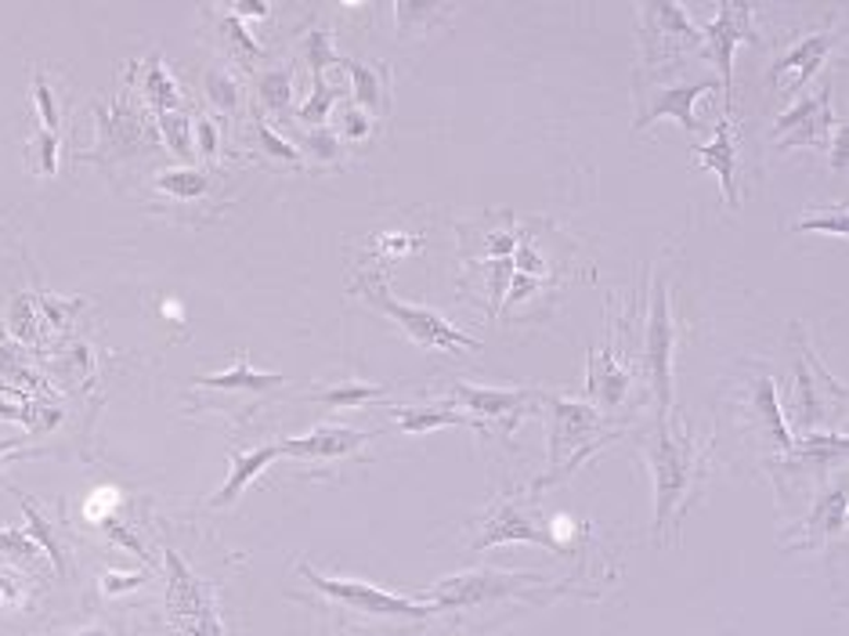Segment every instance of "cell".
I'll use <instances>...</instances> for the list:
<instances>
[{
	"mask_svg": "<svg viewBox=\"0 0 849 636\" xmlns=\"http://www.w3.org/2000/svg\"><path fill=\"white\" fill-rule=\"evenodd\" d=\"M199 384H203V387H224V391H243V387H250V391H264V387L282 384V373H257V369H250V358H246V351H243L235 369L217 373V376H203Z\"/></svg>",
	"mask_w": 849,
	"mask_h": 636,
	"instance_id": "20",
	"label": "cell"
},
{
	"mask_svg": "<svg viewBox=\"0 0 849 636\" xmlns=\"http://www.w3.org/2000/svg\"><path fill=\"white\" fill-rule=\"evenodd\" d=\"M116 492H98V496H91L87 499V521H94V525H105L113 517V510H116Z\"/></svg>",
	"mask_w": 849,
	"mask_h": 636,
	"instance_id": "44",
	"label": "cell"
},
{
	"mask_svg": "<svg viewBox=\"0 0 849 636\" xmlns=\"http://www.w3.org/2000/svg\"><path fill=\"white\" fill-rule=\"evenodd\" d=\"M102 138L109 141V145H134V141L141 138L138 131V116L131 109H123V105H109V109H102Z\"/></svg>",
	"mask_w": 849,
	"mask_h": 636,
	"instance_id": "24",
	"label": "cell"
},
{
	"mask_svg": "<svg viewBox=\"0 0 849 636\" xmlns=\"http://www.w3.org/2000/svg\"><path fill=\"white\" fill-rule=\"evenodd\" d=\"M167 615L188 636H224L214 593L178 557V550H167Z\"/></svg>",
	"mask_w": 849,
	"mask_h": 636,
	"instance_id": "3",
	"label": "cell"
},
{
	"mask_svg": "<svg viewBox=\"0 0 849 636\" xmlns=\"http://www.w3.org/2000/svg\"><path fill=\"white\" fill-rule=\"evenodd\" d=\"M37 105H40V120H44V131H58V113H55V98H51V87H47V80L37 76Z\"/></svg>",
	"mask_w": 849,
	"mask_h": 636,
	"instance_id": "43",
	"label": "cell"
},
{
	"mask_svg": "<svg viewBox=\"0 0 849 636\" xmlns=\"http://www.w3.org/2000/svg\"><path fill=\"white\" fill-rule=\"evenodd\" d=\"M0 553L11 561H19V564H26V568H33V564L40 561L44 550L37 546V539H33L26 528H4V532H0Z\"/></svg>",
	"mask_w": 849,
	"mask_h": 636,
	"instance_id": "29",
	"label": "cell"
},
{
	"mask_svg": "<svg viewBox=\"0 0 849 636\" xmlns=\"http://www.w3.org/2000/svg\"><path fill=\"white\" fill-rule=\"evenodd\" d=\"M369 116H365L362 109H347L344 113V134L347 138H365V134H369Z\"/></svg>",
	"mask_w": 849,
	"mask_h": 636,
	"instance_id": "49",
	"label": "cell"
},
{
	"mask_svg": "<svg viewBox=\"0 0 849 636\" xmlns=\"http://www.w3.org/2000/svg\"><path fill=\"white\" fill-rule=\"evenodd\" d=\"M698 167H709L719 174V185H723L727 207H738V138H734V116H727V123H719L716 138L709 145H701L691 156Z\"/></svg>",
	"mask_w": 849,
	"mask_h": 636,
	"instance_id": "13",
	"label": "cell"
},
{
	"mask_svg": "<svg viewBox=\"0 0 849 636\" xmlns=\"http://www.w3.org/2000/svg\"><path fill=\"white\" fill-rule=\"evenodd\" d=\"M15 496H19L22 514H26V532H30L33 539H37V546L44 550V557L55 564V572H66V553H62V546H58V539H55V528L44 521L37 506L30 503V496H22V492H15Z\"/></svg>",
	"mask_w": 849,
	"mask_h": 636,
	"instance_id": "22",
	"label": "cell"
},
{
	"mask_svg": "<svg viewBox=\"0 0 849 636\" xmlns=\"http://www.w3.org/2000/svg\"><path fill=\"white\" fill-rule=\"evenodd\" d=\"M672 329L669 315V286L655 282L651 290V308H647V333H644V355H647V373H651V387L658 398V416H665L672 405Z\"/></svg>",
	"mask_w": 849,
	"mask_h": 636,
	"instance_id": "7",
	"label": "cell"
},
{
	"mask_svg": "<svg viewBox=\"0 0 849 636\" xmlns=\"http://www.w3.org/2000/svg\"><path fill=\"white\" fill-rule=\"evenodd\" d=\"M8 449H15V441H4V445H0V456H4Z\"/></svg>",
	"mask_w": 849,
	"mask_h": 636,
	"instance_id": "53",
	"label": "cell"
},
{
	"mask_svg": "<svg viewBox=\"0 0 849 636\" xmlns=\"http://www.w3.org/2000/svg\"><path fill=\"white\" fill-rule=\"evenodd\" d=\"M828 51H832V37H828V33H813V37L799 40L792 51L777 58L774 69H770V80H774L777 87H781V80H785L788 73H795L792 87H788V91H806V84L813 80V73L821 69L824 58H828Z\"/></svg>",
	"mask_w": 849,
	"mask_h": 636,
	"instance_id": "14",
	"label": "cell"
},
{
	"mask_svg": "<svg viewBox=\"0 0 849 636\" xmlns=\"http://www.w3.org/2000/svg\"><path fill=\"white\" fill-rule=\"evenodd\" d=\"M282 452H279V441L275 445H261V449H250V452H232V474L228 481L217 488V496L210 499V506H228L243 496V488L250 485L253 478H261L264 470L275 463Z\"/></svg>",
	"mask_w": 849,
	"mask_h": 636,
	"instance_id": "16",
	"label": "cell"
},
{
	"mask_svg": "<svg viewBox=\"0 0 849 636\" xmlns=\"http://www.w3.org/2000/svg\"><path fill=\"white\" fill-rule=\"evenodd\" d=\"M40 167H44V174H55L58 170V134H51V131H44L40 134Z\"/></svg>",
	"mask_w": 849,
	"mask_h": 636,
	"instance_id": "48",
	"label": "cell"
},
{
	"mask_svg": "<svg viewBox=\"0 0 849 636\" xmlns=\"http://www.w3.org/2000/svg\"><path fill=\"white\" fill-rule=\"evenodd\" d=\"M452 398L459 405H467L477 416H521L524 405L532 402L535 391H492V387H470V384H452Z\"/></svg>",
	"mask_w": 849,
	"mask_h": 636,
	"instance_id": "15",
	"label": "cell"
},
{
	"mask_svg": "<svg viewBox=\"0 0 849 636\" xmlns=\"http://www.w3.org/2000/svg\"><path fill=\"white\" fill-rule=\"evenodd\" d=\"M145 582V575H127V572H105L102 575V590L116 597V593H127V590H138V586Z\"/></svg>",
	"mask_w": 849,
	"mask_h": 636,
	"instance_id": "42",
	"label": "cell"
},
{
	"mask_svg": "<svg viewBox=\"0 0 849 636\" xmlns=\"http://www.w3.org/2000/svg\"><path fill=\"white\" fill-rule=\"evenodd\" d=\"M514 272H524V275H542V272H546V261H542V257L535 254V246L532 243H517V257H514Z\"/></svg>",
	"mask_w": 849,
	"mask_h": 636,
	"instance_id": "40",
	"label": "cell"
},
{
	"mask_svg": "<svg viewBox=\"0 0 849 636\" xmlns=\"http://www.w3.org/2000/svg\"><path fill=\"white\" fill-rule=\"evenodd\" d=\"M539 286L535 275H524V272H510V293H506V308H514V304H521L524 297H532Z\"/></svg>",
	"mask_w": 849,
	"mask_h": 636,
	"instance_id": "45",
	"label": "cell"
},
{
	"mask_svg": "<svg viewBox=\"0 0 849 636\" xmlns=\"http://www.w3.org/2000/svg\"><path fill=\"white\" fill-rule=\"evenodd\" d=\"M546 579L539 575H506V572H463V575H448L431 593V608L434 611H448V608H470V604H485V600L495 597H510V593H528L532 586H542Z\"/></svg>",
	"mask_w": 849,
	"mask_h": 636,
	"instance_id": "5",
	"label": "cell"
},
{
	"mask_svg": "<svg viewBox=\"0 0 849 636\" xmlns=\"http://www.w3.org/2000/svg\"><path fill=\"white\" fill-rule=\"evenodd\" d=\"M76 636H105L102 629H84V633H76Z\"/></svg>",
	"mask_w": 849,
	"mask_h": 636,
	"instance_id": "52",
	"label": "cell"
},
{
	"mask_svg": "<svg viewBox=\"0 0 849 636\" xmlns=\"http://www.w3.org/2000/svg\"><path fill=\"white\" fill-rule=\"evenodd\" d=\"M477 528H481V535H477V543H474V553H485L492 546H506V543H535V546L553 550V553L564 550L561 539L542 528L535 510H528L524 503H517L510 496L495 506V510Z\"/></svg>",
	"mask_w": 849,
	"mask_h": 636,
	"instance_id": "10",
	"label": "cell"
},
{
	"mask_svg": "<svg viewBox=\"0 0 849 636\" xmlns=\"http://www.w3.org/2000/svg\"><path fill=\"white\" fill-rule=\"evenodd\" d=\"M846 449H849V441L835 438V434H810V438L799 441V452H803V456H821V459L846 456Z\"/></svg>",
	"mask_w": 849,
	"mask_h": 636,
	"instance_id": "35",
	"label": "cell"
},
{
	"mask_svg": "<svg viewBox=\"0 0 849 636\" xmlns=\"http://www.w3.org/2000/svg\"><path fill=\"white\" fill-rule=\"evenodd\" d=\"M304 145H308L311 156H318V160H337L340 156V138H337V131H329V127H311V134Z\"/></svg>",
	"mask_w": 849,
	"mask_h": 636,
	"instance_id": "38",
	"label": "cell"
},
{
	"mask_svg": "<svg viewBox=\"0 0 849 636\" xmlns=\"http://www.w3.org/2000/svg\"><path fill=\"white\" fill-rule=\"evenodd\" d=\"M384 394V387H376V384H344V387H329V391H315V398L318 402H326V405H333V409H355V405H362V402H369V398H380Z\"/></svg>",
	"mask_w": 849,
	"mask_h": 636,
	"instance_id": "31",
	"label": "cell"
},
{
	"mask_svg": "<svg viewBox=\"0 0 849 636\" xmlns=\"http://www.w3.org/2000/svg\"><path fill=\"white\" fill-rule=\"evenodd\" d=\"M795 387H799V409H803V416L810 420V409L817 412L821 402H817V387H813V380H810V365L806 362L795 365Z\"/></svg>",
	"mask_w": 849,
	"mask_h": 636,
	"instance_id": "39",
	"label": "cell"
},
{
	"mask_svg": "<svg viewBox=\"0 0 849 636\" xmlns=\"http://www.w3.org/2000/svg\"><path fill=\"white\" fill-rule=\"evenodd\" d=\"M640 44L651 66L680 58L683 51L701 47V30L687 19L680 4H644L640 8Z\"/></svg>",
	"mask_w": 849,
	"mask_h": 636,
	"instance_id": "6",
	"label": "cell"
},
{
	"mask_svg": "<svg viewBox=\"0 0 849 636\" xmlns=\"http://www.w3.org/2000/svg\"><path fill=\"white\" fill-rule=\"evenodd\" d=\"M752 37H756L752 33V4H745V0L719 4L716 15L701 26V40L709 44V51L719 66V76L727 84V116L734 113V51Z\"/></svg>",
	"mask_w": 849,
	"mask_h": 636,
	"instance_id": "9",
	"label": "cell"
},
{
	"mask_svg": "<svg viewBox=\"0 0 849 636\" xmlns=\"http://www.w3.org/2000/svg\"><path fill=\"white\" fill-rule=\"evenodd\" d=\"M33 304L30 297H19L15 304H11V333H15L19 340H33Z\"/></svg>",
	"mask_w": 849,
	"mask_h": 636,
	"instance_id": "41",
	"label": "cell"
},
{
	"mask_svg": "<svg viewBox=\"0 0 849 636\" xmlns=\"http://www.w3.org/2000/svg\"><path fill=\"white\" fill-rule=\"evenodd\" d=\"M207 98L217 105L221 113H232L239 105V80L224 69H210L207 73Z\"/></svg>",
	"mask_w": 849,
	"mask_h": 636,
	"instance_id": "33",
	"label": "cell"
},
{
	"mask_svg": "<svg viewBox=\"0 0 849 636\" xmlns=\"http://www.w3.org/2000/svg\"><path fill=\"white\" fill-rule=\"evenodd\" d=\"M221 33L228 37L239 51L246 55V58H261V44H257L250 33H246V26H243V19H235V15H224L221 19Z\"/></svg>",
	"mask_w": 849,
	"mask_h": 636,
	"instance_id": "36",
	"label": "cell"
},
{
	"mask_svg": "<svg viewBox=\"0 0 849 636\" xmlns=\"http://www.w3.org/2000/svg\"><path fill=\"white\" fill-rule=\"evenodd\" d=\"M304 62L311 66V76H322L329 66L340 62L337 51H333V33L329 30H311L304 37Z\"/></svg>",
	"mask_w": 849,
	"mask_h": 636,
	"instance_id": "30",
	"label": "cell"
},
{
	"mask_svg": "<svg viewBox=\"0 0 849 636\" xmlns=\"http://www.w3.org/2000/svg\"><path fill=\"white\" fill-rule=\"evenodd\" d=\"M792 232H795V235H799V232H832V235H839V239H846L849 217H846V210H828V214H813V217L795 221Z\"/></svg>",
	"mask_w": 849,
	"mask_h": 636,
	"instance_id": "34",
	"label": "cell"
},
{
	"mask_svg": "<svg viewBox=\"0 0 849 636\" xmlns=\"http://www.w3.org/2000/svg\"><path fill=\"white\" fill-rule=\"evenodd\" d=\"M347 73H351V91H355L358 105H365V109L380 113V94H384V84H380V69L365 66V62H347Z\"/></svg>",
	"mask_w": 849,
	"mask_h": 636,
	"instance_id": "26",
	"label": "cell"
},
{
	"mask_svg": "<svg viewBox=\"0 0 849 636\" xmlns=\"http://www.w3.org/2000/svg\"><path fill=\"white\" fill-rule=\"evenodd\" d=\"M846 138H849V127L846 123H835L832 127V163H835V170H846Z\"/></svg>",
	"mask_w": 849,
	"mask_h": 636,
	"instance_id": "47",
	"label": "cell"
},
{
	"mask_svg": "<svg viewBox=\"0 0 849 636\" xmlns=\"http://www.w3.org/2000/svg\"><path fill=\"white\" fill-rule=\"evenodd\" d=\"M756 409L763 423L770 427V438L785 449H792V434H788V423H785V412L777 405V387H774V376H759V387H756Z\"/></svg>",
	"mask_w": 849,
	"mask_h": 636,
	"instance_id": "23",
	"label": "cell"
},
{
	"mask_svg": "<svg viewBox=\"0 0 849 636\" xmlns=\"http://www.w3.org/2000/svg\"><path fill=\"white\" fill-rule=\"evenodd\" d=\"M0 600H4V608H19L22 604V593L11 575H0Z\"/></svg>",
	"mask_w": 849,
	"mask_h": 636,
	"instance_id": "51",
	"label": "cell"
},
{
	"mask_svg": "<svg viewBox=\"0 0 849 636\" xmlns=\"http://www.w3.org/2000/svg\"><path fill=\"white\" fill-rule=\"evenodd\" d=\"M300 575L315 586V590H322L326 597H333V600H340V604H351L358 611H369V615H394V619H427V615H434L431 604H420V600L376 590V586L358 582V579H326V575H318L311 564H300Z\"/></svg>",
	"mask_w": 849,
	"mask_h": 636,
	"instance_id": "8",
	"label": "cell"
},
{
	"mask_svg": "<svg viewBox=\"0 0 849 636\" xmlns=\"http://www.w3.org/2000/svg\"><path fill=\"white\" fill-rule=\"evenodd\" d=\"M196 138H199V152H203V156H217L221 138H217V123L214 120H199Z\"/></svg>",
	"mask_w": 849,
	"mask_h": 636,
	"instance_id": "46",
	"label": "cell"
},
{
	"mask_svg": "<svg viewBox=\"0 0 849 636\" xmlns=\"http://www.w3.org/2000/svg\"><path fill=\"white\" fill-rule=\"evenodd\" d=\"M394 420L398 427H402L405 434H427L434 427H477L474 420L467 416V412H452L448 405L434 409V405H394Z\"/></svg>",
	"mask_w": 849,
	"mask_h": 636,
	"instance_id": "18",
	"label": "cell"
},
{
	"mask_svg": "<svg viewBox=\"0 0 849 636\" xmlns=\"http://www.w3.org/2000/svg\"><path fill=\"white\" fill-rule=\"evenodd\" d=\"M257 138H261L264 152H271V156H275V160H286V163H293V167H297V163H300V152L293 149L286 138H279L275 131H271V127H268L264 120L257 123Z\"/></svg>",
	"mask_w": 849,
	"mask_h": 636,
	"instance_id": "37",
	"label": "cell"
},
{
	"mask_svg": "<svg viewBox=\"0 0 849 636\" xmlns=\"http://www.w3.org/2000/svg\"><path fill=\"white\" fill-rule=\"evenodd\" d=\"M261 98L268 109L275 113H286L293 105V76L286 73V69H271V73L261 76Z\"/></svg>",
	"mask_w": 849,
	"mask_h": 636,
	"instance_id": "32",
	"label": "cell"
},
{
	"mask_svg": "<svg viewBox=\"0 0 849 636\" xmlns=\"http://www.w3.org/2000/svg\"><path fill=\"white\" fill-rule=\"evenodd\" d=\"M629 387V373L615 362L611 351H593L589 355V394L604 409H615Z\"/></svg>",
	"mask_w": 849,
	"mask_h": 636,
	"instance_id": "17",
	"label": "cell"
},
{
	"mask_svg": "<svg viewBox=\"0 0 849 636\" xmlns=\"http://www.w3.org/2000/svg\"><path fill=\"white\" fill-rule=\"evenodd\" d=\"M716 87H719V80H701V84H672V87L651 91L647 109L636 116V131H640V127H651L655 120H662V116H669V120H676L687 134H698L701 120L694 116V102H698L705 91H716Z\"/></svg>",
	"mask_w": 849,
	"mask_h": 636,
	"instance_id": "11",
	"label": "cell"
},
{
	"mask_svg": "<svg viewBox=\"0 0 849 636\" xmlns=\"http://www.w3.org/2000/svg\"><path fill=\"white\" fill-rule=\"evenodd\" d=\"M145 98L156 113H174L178 109V98H181V87L178 80L167 73V66L160 58L149 62V73H145Z\"/></svg>",
	"mask_w": 849,
	"mask_h": 636,
	"instance_id": "21",
	"label": "cell"
},
{
	"mask_svg": "<svg viewBox=\"0 0 849 636\" xmlns=\"http://www.w3.org/2000/svg\"><path fill=\"white\" fill-rule=\"evenodd\" d=\"M156 185L163 188V192H170V196H178V199H199V196H207V188H210L207 174L196 170V167L163 170L160 178H156Z\"/></svg>",
	"mask_w": 849,
	"mask_h": 636,
	"instance_id": "25",
	"label": "cell"
},
{
	"mask_svg": "<svg viewBox=\"0 0 849 636\" xmlns=\"http://www.w3.org/2000/svg\"><path fill=\"white\" fill-rule=\"evenodd\" d=\"M340 87H333V84H326L322 76H315V87H311V94H308V102L300 105L297 109V116L304 123H311V127H318V123H326L329 120V109L340 102Z\"/></svg>",
	"mask_w": 849,
	"mask_h": 636,
	"instance_id": "27",
	"label": "cell"
},
{
	"mask_svg": "<svg viewBox=\"0 0 849 636\" xmlns=\"http://www.w3.org/2000/svg\"><path fill=\"white\" fill-rule=\"evenodd\" d=\"M156 123H160V134H163V141L178 152V156H185V160H192V123H188V116L185 113H160L156 116Z\"/></svg>",
	"mask_w": 849,
	"mask_h": 636,
	"instance_id": "28",
	"label": "cell"
},
{
	"mask_svg": "<svg viewBox=\"0 0 849 636\" xmlns=\"http://www.w3.org/2000/svg\"><path fill=\"white\" fill-rule=\"evenodd\" d=\"M232 15L235 19H268V4H261V0H235Z\"/></svg>",
	"mask_w": 849,
	"mask_h": 636,
	"instance_id": "50",
	"label": "cell"
},
{
	"mask_svg": "<svg viewBox=\"0 0 849 636\" xmlns=\"http://www.w3.org/2000/svg\"><path fill=\"white\" fill-rule=\"evenodd\" d=\"M842 525H846V478L835 485L828 496H824L821 503H817V510H813V517L806 521V528H810V535L803 539L799 546H810V543H817L821 535H832V532H842Z\"/></svg>",
	"mask_w": 849,
	"mask_h": 636,
	"instance_id": "19",
	"label": "cell"
},
{
	"mask_svg": "<svg viewBox=\"0 0 849 636\" xmlns=\"http://www.w3.org/2000/svg\"><path fill=\"white\" fill-rule=\"evenodd\" d=\"M358 290L365 301H373L387 318H394L405 333L416 340L420 348H438V351H481V340L467 337L463 329H456L445 315L420 308V304H405L398 301L391 290H387L384 279H358Z\"/></svg>",
	"mask_w": 849,
	"mask_h": 636,
	"instance_id": "2",
	"label": "cell"
},
{
	"mask_svg": "<svg viewBox=\"0 0 849 636\" xmlns=\"http://www.w3.org/2000/svg\"><path fill=\"white\" fill-rule=\"evenodd\" d=\"M553 434H550V470L557 467V474H571L575 463L586 459L597 449L600 441L608 438L604 416L597 409H589L582 402H568V398H553ZM546 485V481H542Z\"/></svg>",
	"mask_w": 849,
	"mask_h": 636,
	"instance_id": "4",
	"label": "cell"
},
{
	"mask_svg": "<svg viewBox=\"0 0 849 636\" xmlns=\"http://www.w3.org/2000/svg\"><path fill=\"white\" fill-rule=\"evenodd\" d=\"M694 463L698 449L687 434H672L669 420L658 416L655 441H651V470H655V532L665 535V528L676 514V506L694 488Z\"/></svg>",
	"mask_w": 849,
	"mask_h": 636,
	"instance_id": "1",
	"label": "cell"
},
{
	"mask_svg": "<svg viewBox=\"0 0 849 636\" xmlns=\"http://www.w3.org/2000/svg\"><path fill=\"white\" fill-rule=\"evenodd\" d=\"M369 438L373 434L351 431V427H315L311 434H304V438L279 441V452L300 456V459H340V456H351L355 449H362Z\"/></svg>",
	"mask_w": 849,
	"mask_h": 636,
	"instance_id": "12",
	"label": "cell"
}]
</instances>
